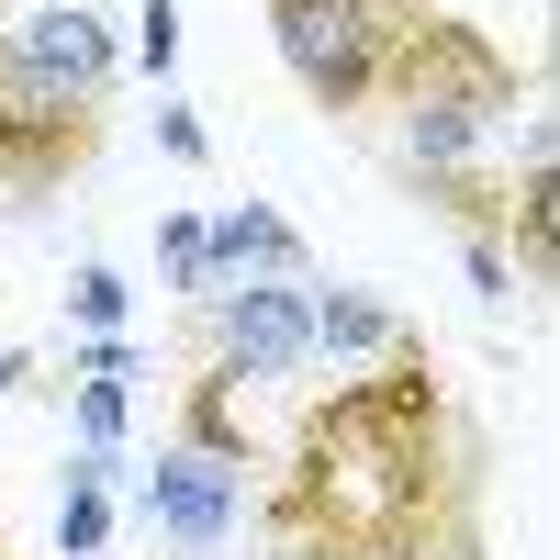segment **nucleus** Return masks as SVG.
<instances>
[{
    "label": "nucleus",
    "mask_w": 560,
    "mask_h": 560,
    "mask_svg": "<svg viewBox=\"0 0 560 560\" xmlns=\"http://www.w3.org/2000/svg\"><path fill=\"white\" fill-rule=\"evenodd\" d=\"M269 560H482V448L427 337L314 393L269 471Z\"/></svg>",
    "instance_id": "obj_1"
},
{
    "label": "nucleus",
    "mask_w": 560,
    "mask_h": 560,
    "mask_svg": "<svg viewBox=\"0 0 560 560\" xmlns=\"http://www.w3.org/2000/svg\"><path fill=\"white\" fill-rule=\"evenodd\" d=\"M158 147H168L179 168H202V158H213V135H202L191 113H179V102H158Z\"/></svg>",
    "instance_id": "obj_17"
},
{
    "label": "nucleus",
    "mask_w": 560,
    "mask_h": 560,
    "mask_svg": "<svg viewBox=\"0 0 560 560\" xmlns=\"http://www.w3.org/2000/svg\"><path fill=\"white\" fill-rule=\"evenodd\" d=\"M202 247H213V292H236V280H303V224H292V213H269V202L213 213V224H202ZM213 292H202V303H213Z\"/></svg>",
    "instance_id": "obj_8"
},
{
    "label": "nucleus",
    "mask_w": 560,
    "mask_h": 560,
    "mask_svg": "<svg viewBox=\"0 0 560 560\" xmlns=\"http://www.w3.org/2000/svg\"><path fill=\"white\" fill-rule=\"evenodd\" d=\"M135 68H147V79L179 68V12H168V0H147V12H135Z\"/></svg>",
    "instance_id": "obj_14"
},
{
    "label": "nucleus",
    "mask_w": 560,
    "mask_h": 560,
    "mask_svg": "<svg viewBox=\"0 0 560 560\" xmlns=\"http://www.w3.org/2000/svg\"><path fill=\"white\" fill-rule=\"evenodd\" d=\"M258 12H269V45H280V68L303 79L314 113H337V124L382 113V34L415 0H258Z\"/></svg>",
    "instance_id": "obj_2"
},
{
    "label": "nucleus",
    "mask_w": 560,
    "mask_h": 560,
    "mask_svg": "<svg viewBox=\"0 0 560 560\" xmlns=\"http://www.w3.org/2000/svg\"><path fill=\"white\" fill-rule=\"evenodd\" d=\"M12 45H23V57L57 79V90H79V102H113V68H124V57H113V23L90 12V0H45Z\"/></svg>",
    "instance_id": "obj_6"
},
{
    "label": "nucleus",
    "mask_w": 560,
    "mask_h": 560,
    "mask_svg": "<svg viewBox=\"0 0 560 560\" xmlns=\"http://www.w3.org/2000/svg\"><path fill=\"white\" fill-rule=\"evenodd\" d=\"M90 158H102V102L57 90L12 34H0V191L12 202H57Z\"/></svg>",
    "instance_id": "obj_3"
},
{
    "label": "nucleus",
    "mask_w": 560,
    "mask_h": 560,
    "mask_svg": "<svg viewBox=\"0 0 560 560\" xmlns=\"http://www.w3.org/2000/svg\"><path fill=\"white\" fill-rule=\"evenodd\" d=\"M124 370H135L124 337H90V348H79V382H124Z\"/></svg>",
    "instance_id": "obj_18"
},
{
    "label": "nucleus",
    "mask_w": 560,
    "mask_h": 560,
    "mask_svg": "<svg viewBox=\"0 0 560 560\" xmlns=\"http://www.w3.org/2000/svg\"><path fill=\"white\" fill-rule=\"evenodd\" d=\"M213 359L236 370V382H292L314 359V292L303 280H236V292H213Z\"/></svg>",
    "instance_id": "obj_4"
},
{
    "label": "nucleus",
    "mask_w": 560,
    "mask_h": 560,
    "mask_svg": "<svg viewBox=\"0 0 560 560\" xmlns=\"http://www.w3.org/2000/svg\"><path fill=\"white\" fill-rule=\"evenodd\" d=\"M79 438L90 448H124V382H79Z\"/></svg>",
    "instance_id": "obj_16"
},
{
    "label": "nucleus",
    "mask_w": 560,
    "mask_h": 560,
    "mask_svg": "<svg viewBox=\"0 0 560 560\" xmlns=\"http://www.w3.org/2000/svg\"><path fill=\"white\" fill-rule=\"evenodd\" d=\"M314 348L325 359H393L404 348V314L382 292H314Z\"/></svg>",
    "instance_id": "obj_10"
},
{
    "label": "nucleus",
    "mask_w": 560,
    "mask_h": 560,
    "mask_svg": "<svg viewBox=\"0 0 560 560\" xmlns=\"http://www.w3.org/2000/svg\"><path fill=\"white\" fill-rule=\"evenodd\" d=\"M459 269H471V292H482L493 314H504V303H516V258H504L493 236H459Z\"/></svg>",
    "instance_id": "obj_15"
},
{
    "label": "nucleus",
    "mask_w": 560,
    "mask_h": 560,
    "mask_svg": "<svg viewBox=\"0 0 560 560\" xmlns=\"http://www.w3.org/2000/svg\"><path fill=\"white\" fill-rule=\"evenodd\" d=\"M504 258H516L527 292L560 280V135L527 124V168L504 179Z\"/></svg>",
    "instance_id": "obj_5"
},
{
    "label": "nucleus",
    "mask_w": 560,
    "mask_h": 560,
    "mask_svg": "<svg viewBox=\"0 0 560 560\" xmlns=\"http://www.w3.org/2000/svg\"><path fill=\"white\" fill-rule=\"evenodd\" d=\"M236 471H213V459H191V448H168L158 471H147V516L179 538V549H224L236 538Z\"/></svg>",
    "instance_id": "obj_7"
},
{
    "label": "nucleus",
    "mask_w": 560,
    "mask_h": 560,
    "mask_svg": "<svg viewBox=\"0 0 560 560\" xmlns=\"http://www.w3.org/2000/svg\"><path fill=\"white\" fill-rule=\"evenodd\" d=\"M179 448H191V459H213V471H258L247 415H236V370H224V359H202L191 404H179Z\"/></svg>",
    "instance_id": "obj_9"
},
{
    "label": "nucleus",
    "mask_w": 560,
    "mask_h": 560,
    "mask_svg": "<svg viewBox=\"0 0 560 560\" xmlns=\"http://www.w3.org/2000/svg\"><path fill=\"white\" fill-rule=\"evenodd\" d=\"M124 303H135V292H124V269H113V258H90V269L68 280V314L90 325V337H113V325H124Z\"/></svg>",
    "instance_id": "obj_13"
},
{
    "label": "nucleus",
    "mask_w": 560,
    "mask_h": 560,
    "mask_svg": "<svg viewBox=\"0 0 560 560\" xmlns=\"http://www.w3.org/2000/svg\"><path fill=\"white\" fill-rule=\"evenodd\" d=\"M0 560H12V538H0Z\"/></svg>",
    "instance_id": "obj_19"
},
{
    "label": "nucleus",
    "mask_w": 560,
    "mask_h": 560,
    "mask_svg": "<svg viewBox=\"0 0 560 560\" xmlns=\"http://www.w3.org/2000/svg\"><path fill=\"white\" fill-rule=\"evenodd\" d=\"M158 258H168V292H213V247H202V213H168V224H158Z\"/></svg>",
    "instance_id": "obj_12"
},
{
    "label": "nucleus",
    "mask_w": 560,
    "mask_h": 560,
    "mask_svg": "<svg viewBox=\"0 0 560 560\" xmlns=\"http://www.w3.org/2000/svg\"><path fill=\"white\" fill-rule=\"evenodd\" d=\"M482 135H493L482 113L427 102V113H404V158H415V168H471V158H482Z\"/></svg>",
    "instance_id": "obj_11"
}]
</instances>
